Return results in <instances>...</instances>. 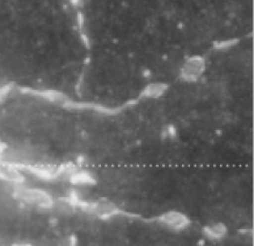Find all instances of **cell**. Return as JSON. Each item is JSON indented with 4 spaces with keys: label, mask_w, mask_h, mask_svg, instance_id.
<instances>
[{
    "label": "cell",
    "mask_w": 254,
    "mask_h": 246,
    "mask_svg": "<svg viewBox=\"0 0 254 246\" xmlns=\"http://www.w3.org/2000/svg\"><path fill=\"white\" fill-rule=\"evenodd\" d=\"M206 70V60L201 55H193L184 60L180 70L183 81L195 83L204 76Z\"/></svg>",
    "instance_id": "obj_1"
},
{
    "label": "cell",
    "mask_w": 254,
    "mask_h": 246,
    "mask_svg": "<svg viewBox=\"0 0 254 246\" xmlns=\"http://www.w3.org/2000/svg\"><path fill=\"white\" fill-rule=\"evenodd\" d=\"M159 219L164 227L174 231L184 230L190 225V218L185 214L177 210L163 213Z\"/></svg>",
    "instance_id": "obj_2"
},
{
    "label": "cell",
    "mask_w": 254,
    "mask_h": 246,
    "mask_svg": "<svg viewBox=\"0 0 254 246\" xmlns=\"http://www.w3.org/2000/svg\"><path fill=\"white\" fill-rule=\"evenodd\" d=\"M19 195L26 202L39 207H50L53 203L49 194L37 189H26L22 191Z\"/></svg>",
    "instance_id": "obj_3"
},
{
    "label": "cell",
    "mask_w": 254,
    "mask_h": 246,
    "mask_svg": "<svg viewBox=\"0 0 254 246\" xmlns=\"http://www.w3.org/2000/svg\"><path fill=\"white\" fill-rule=\"evenodd\" d=\"M204 232L208 238L213 240H221L227 235L228 228L225 223L215 222L206 226Z\"/></svg>",
    "instance_id": "obj_4"
},
{
    "label": "cell",
    "mask_w": 254,
    "mask_h": 246,
    "mask_svg": "<svg viewBox=\"0 0 254 246\" xmlns=\"http://www.w3.org/2000/svg\"><path fill=\"white\" fill-rule=\"evenodd\" d=\"M168 90V86L164 83H152L147 85L142 92V96L148 99H157L161 97Z\"/></svg>",
    "instance_id": "obj_5"
}]
</instances>
